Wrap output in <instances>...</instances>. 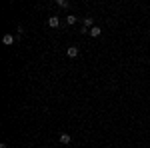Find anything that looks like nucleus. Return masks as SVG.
I'll return each mask as SVG.
<instances>
[{"label": "nucleus", "instance_id": "nucleus-2", "mask_svg": "<svg viewBox=\"0 0 150 148\" xmlns=\"http://www.w3.org/2000/svg\"><path fill=\"white\" fill-rule=\"evenodd\" d=\"M66 54H68V58H76L78 54H80V50H78L76 46H68V50H66Z\"/></svg>", "mask_w": 150, "mask_h": 148}, {"label": "nucleus", "instance_id": "nucleus-8", "mask_svg": "<svg viewBox=\"0 0 150 148\" xmlns=\"http://www.w3.org/2000/svg\"><path fill=\"white\" fill-rule=\"evenodd\" d=\"M56 6H60V8H68L70 2L68 0H56Z\"/></svg>", "mask_w": 150, "mask_h": 148}, {"label": "nucleus", "instance_id": "nucleus-5", "mask_svg": "<svg viewBox=\"0 0 150 148\" xmlns=\"http://www.w3.org/2000/svg\"><path fill=\"white\" fill-rule=\"evenodd\" d=\"M82 24H84V28H88V30H90V28H94V20L90 18V16H88V18H84V20H82Z\"/></svg>", "mask_w": 150, "mask_h": 148}, {"label": "nucleus", "instance_id": "nucleus-9", "mask_svg": "<svg viewBox=\"0 0 150 148\" xmlns=\"http://www.w3.org/2000/svg\"><path fill=\"white\" fill-rule=\"evenodd\" d=\"M12 148H16V146H12Z\"/></svg>", "mask_w": 150, "mask_h": 148}, {"label": "nucleus", "instance_id": "nucleus-6", "mask_svg": "<svg viewBox=\"0 0 150 148\" xmlns=\"http://www.w3.org/2000/svg\"><path fill=\"white\" fill-rule=\"evenodd\" d=\"M70 140H72L70 134H66V132H62V134H60V142H62V144H70Z\"/></svg>", "mask_w": 150, "mask_h": 148}, {"label": "nucleus", "instance_id": "nucleus-4", "mask_svg": "<svg viewBox=\"0 0 150 148\" xmlns=\"http://www.w3.org/2000/svg\"><path fill=\"white\" fill-rule=\"evenodd\" d=\"M88 34L92 36V38H98V36L102 34V28H100V26H94V28H90V32H88Z\"/></svg>", "mask_w": 150, "mask_h": 148}, {"label": "nucleus", "instance_id": "nucleus-1", "mask_svg": "<svg viewBox=\"0 0 150 148\" xmlns=\"http://www.w3.org/2000/svg\"><path fill=\"white\" fill-rule=\"evenodd\" d=\"M14 42H16V36H12V34H4V36H2V44L12 46Z\"/></svg>", "mask_w": 150, "mask_h": 148}, {"label": "nucleus", "instance_id": "nucleus-3", "mask_svg": "<svg viewBox=\"0 0 150 148\" xmlns=\"http://www.w3.org/2000/svg\"><path fill=\"white\" fill-rule=\"evenodd\" d=\"M48 26H50V28H58V26H60V18H58V16H50V18H48Z\"/></svg>", "mask_w": 150, "mask_h": 148}, {"label": "nucleus", "instance_id": "nucleus-7", "mask_svg": "<svg viewBox=\"0 0 150 148\" xmlns=\"http://www.w3.org/2000/svg\"><path fill=\"white\" fill-rule=\"evenodd\" d=\"M76 20H78V16H74V14L66 16V24H76Z\"/></svg>", "mask_w": 150, "mask_h": 148}]
</instances>
